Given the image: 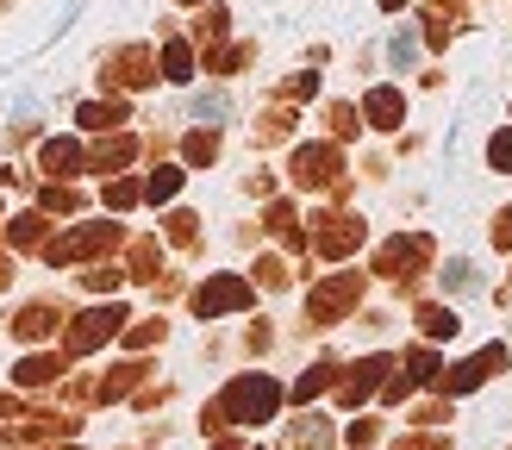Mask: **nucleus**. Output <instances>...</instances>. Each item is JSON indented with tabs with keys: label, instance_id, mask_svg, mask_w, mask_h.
Returning <instances> with one entry per match:
<instances>
[{
	"label": "nucleus",
	"instance_id": "f257e3e1",
	"mask_svg": "<svg viewBox=\"0 0 512 450\" xmlns=\"http://www.w3.org/2000/svg\"><path fill=\"white\" fill-rule=\"evenodd\" d=\"M275 407H281L275 375H238V382L225 388V400H219V413L232 425H263V419H275Z\"/></svg>",
	"mask_w": 512,
	"mask_h": 450
},
{
	"label": "nucleus",
	"instance_id": "f03ea898",
	"mask_svg": "<svg viewBox=\"0 0 512 450\" xmlns=\"http://www.w3.org/2000/svg\"><path fill=\"white\" fill-rule=\"evenodd\" d=\"M356 300H363V275H350V269H344V275H331L325 288L306 294V319H313V325H331V319H344Z\"/></svg>",
	"mask_w": 512,
	"mask_h": 450
},
{
	"label": "nucleus",
	"instance_id": "7ed1b4c3",
	"mask_svg": "<svg viewBox=\"0 0 512 450\" xmlns=\"http://www.w3.org/2000/svg\"><path fill=\"white\" fill-rule=\"evenodd\" d=\"M119 325H125V307H113V300H107V307H88L82 319L69 325V338H63L69 357H88V350H100V344L119 332Z\"/></svg>",
	"mask_w": 512,
	"mask_h": 450
},
{
	"label": "nucleus",
	"instance_id": "20e7f679",
	"mask_svg": "<svg viewBox=\"0 0 512 450\" xmlns=\"http://www.w3.org/2000/svg\"><path fill=\"white\" fill-rule=\"evenodd\" d=\"M119 244V225H82V232H63L44 244V263H75V257H94V250H113Z\"/></svg>",
	"mask_w": 512,
	"mask_h": 450
},
{
	"label": "nucleus",
	"instance_id": "39448f33",
	"mask_svg": "<svg viewBox=\"0 0 512 450\" xmlns=\"http://www.w3.org/2000/svg\"><path fill=\"white\" fill-rule=\"evenodd\" d=\"M238 307H250V282H244V275H213V282L194 288V313H200V319L238 313Z\"/></svg>",
	"mask_w": 512,
	"mask_h": 450
},
{
	"label": "nucleus",
	"instance_id": "423d86ee",
	"mask_svg": "<svg viewBox=\"0 0 512 450\" xmlns=\"http://www.w3.org/2000/svg\"><path fill=\"white\" fill-rule=\"evenodd\" d=\"M494 369H506V344H488V350H481V357H469V363L444 369V375H438V388H444V394H475V388L488 382Z\"/></svg>",
	"mask_w": 512,
	"mask_h": 450
},
{
	"label": "nucleus",
	"instance_id": "0eeeda50",
	"mask_svg": "<svg viewBox=\"0 0 512 450\" xmlns=\"http://www.w3.org/2000/svg\"><path fill=\"white\" fill-rule=\"evenodd\" d=\"M338 175H344V157L331 144H300L294 150V182L300 188H331Z\"/></svg>",
	"mask_w": 512,
	"mask_h": 450
},
{
	"label": "nucleus",
	"instance_id": "6e6552de",
	"mask_svg": "<svg viewBox=\"0 0 512 450\" xmlns=\"http://www.w3.org/2000/svg\"><path fill=\"white\" fill-rule=\"evenodd\" d=\"M356 244H363V219H350V213H325L319 219V232H313L319 257H350Z\"/></svg>",
	"mask_w": 512,
	"mask_h": 450
},
{
	"label": "nucleus",
	"instance_id": "1a4fd4ad",
	"mask_svg": "<svg viewBox=\"0 0 512 450\" xmlns=\"http://www.w3.org/2000/svg\"><path fill=\"white\" fill-rule=\"evenodd\" d=\"M425 257H431V238H394V244H381L375 269H381V275H394V282H406V275H413Z\"/></svg>",
	"mask_w": 512,
	"mask_h": 450
},
{
	"label": "nucleus",
	"instance_id": "9d476101",
	"mask_svg": "<svg viewBox=\"0 0 512 450\" xmlns=\"http://www.w3.org/2000/svg\"><path fill=\"white\" fill-rule=\"evenodd\" d=\"M394 363L388 357H363V363H356L350 375H338V400H344V407H356V400H369L375 388H381V375H388Z\"/></svg>",
	"mask_w": 512,
	"mask_h": 450
},
{
	"label": "nucleus",
	"instance_id": "9b49d317",
	"mask_svg": "<svg viewBox=\"0 0 512 450\" xmlns=\"http://www.w3.org/2000/svg\"><path fill=\"white\" fill-rule=\"evenodd\" d=\"M113 82H125V88H144V82H157V57H150L144 44L119 50V57H113Z\"/></svg>",
	"mask_w": 512,
	"mask_h": 450
},
{
	"label": "nucleus",
	"instance_id": "f8f14e48",
	"mask_svg": "<svg viewBox=\"0 0 512 450\" xmlns=\"http://www.w3.org/2000/svg\"><path fill=\"white\" fill-rule=\"evenodd\" d=\"M38 163L50 169V175H75L88 157H82V144L75 138H44V150H38Z\"/></svg>",
	"mask_w": 512,
	"mask_h": 450
},
{
	"label": "nucleus",
	"instance_id": "ddd939ff",
	"mask_svg": "<svg viewBox=\"0 0 512 450\" xmlns=\"http://www.w3.org/2000/svg\"><path fill=\"white\" fill-rule=\"evenodd\" d=\"M363 119H369V125H381V132H394V125L406 119V100H400L394 88H375V94L363 100Z\"/></svg>",
	"mask_w": 512,
	"mask_h": 450
},
{
	"label": "nucleus",
	"instance_id": "4468645a",
	"mask_svg": "<svg viewBox=\"0 0 512 450\" xmlns=\"http://www.w3.org/2000/svg\"><path fill=\"white\" fill-rule=\"evenodd\" d=\"M63 325V307H50V300H38V307H25L19 319H13V332L19 338H50Z\"/></svg>",
	"mask_w": 512,
	"mask_h": 450
},
{
	"label": "nucleus",
	"instance_id": "2eb2a0df",
	"mask_svg": "<svg viewBox=\"0 0 512 450\" xmlns=\"http://www.w3.org/2000/svg\"><path fill=\"white\" fill-rule=\"evenodd\" d=\"M431 375H438V357H431V350H413V357H406V375L388 382V400H406L419 382H431Z\"/></svg>",
	"mask_w": 512,
	"mask_h": 450
},
{
	"label": "nucleus",
	"instance_id": "dca6fc26",
	"mask_svg": "<svg viewBox=\"0 0 512 450\" xmlns=\"http://www.w3.org/2000/svg\"><path fill=\"white\" fill-rule=\"evenodd\" d=\"M138 382H144V369H138V363H119V369H107V382H94L88 394H94V400H125Z\"/></svg>",
	"mask_w": 512,
	"mask_h": 450
},
{
	"label": "nucleus",
	"instance_id": "f3484780",
	"mask_svg": "<svg viewBox=\"0 0 512 450\" xmlns=\"http://www.w3.org/2000/svg\"><path fill=\"white\" fill-rule=\"evenodd\" d=\"M75 119H82L88 132H119V125H125V100H88Z\"/></svg>",
	"mask_w": 512,
	"mask_h": 450
},
{
	"label": "nucleus",
	"instance_id": "a211bd4d",
	"mask_svg": "<svg viewBox=\"0 0 512 450\" xmlns=\"http://www.w3.org/2000/svg\"><path fill=\"white\" fill-rule=\"evenodd\" d=\"M132 150H138V138H125V132H113V138H100L94 144V169H125V163H132Z\"/></svg>",
	"mask_w": 512,
	"mask_h": 450
},
{
	"label": "nucleus",
	"instance_id": "6ab92c4d",
	"mask_svg": "<svg viewBox=\"0 0 512 450\" xmlns=\"http://www.w3.org/2000/svg\"><path fill=\"white\" fill-rule=\"evenodd\" d=\"M163 250H157V238H138L132 244V282H163Z\"/></svg>",
	"mask_w": 512,
	"mask_h": 450
},
{
	"label": "nucleus",
	"instance_id": "aec40b11",
	"mask_svg": "<svg viewBox=\"0 0 512 450\" xmlns=\"http://www.w3.org/2000/svg\"><path fill=\"white\" fill-rule=\"evenodd\" d=\"M325 444H331V425H325V419H313V413H306L294 432H288V450H325Z\"/></svg>",
	"mask_w": 512,
	"mask_h": 450
},
{
	"label": "nucleus",
	"instance_id": "412c9836",
	"mask_svg": "<svg viewBox=\"0 0 512 450\" xmlns=\"http://www.w3.org/2000/svg\"><path fill=\"white\" fill-rule=\"evenodd\" d=\"M57 375H63V357H25V363H19V382H25V388H50Z\"/></svg>",
	"mask_w": 512,
	"mask_h": 450
},
{
	"label": "nucleus",
	"instance_id": "4be33fe9",
	"mask_svg": "<svg viewBox=\"0 0 512 450\" xmlns=\"http://www.w3.org/2000/svg\"><path fill=\"white\" fill-rule=\"evenodd\" d=\"M163 75H169V82H188V75H194V50H188L182 38L163 44Z\"/></svg>",
	"mask_w": 512,
	"mask_h": 450
},
{
	"label": "nucleus",
	"instance_id": "5701e85b",
	"mask_svg": "<svg viewBox=\"0 0 512 450\" xmlns=\"http://www.w3.org/2000/svg\"><path fill=\"white\" fill-rule=\"evenodd\" d=\"M325 388H338V369H331V363H313V369L294 382V400H313V394H325Z\"/></svg>",
	"mask_w": 512,
	"mask_h": 450
},
{
	"label": "nucleus",
	"instance_id": "b1692460",
	"mask_svg": "<svg viewBox=\"0 0 512 450\" xmlns=\"http://www.w3.org/2000/svg\"><path fill=\"white\" fill-rule=\"evenodd\" d=\"M175 194H182V169H157L144 182V200H175Z\"/></svg>",
	"mask_w": 512,
	"mask_h": 450
},
{
	"label": "nucleus",
	"instance_id": "393cba45",
	"mask_svg": "<svg viewBox=\"0 0 512 450\" xmlns=\"http://www.w3.org/2000/svg\"><path fill=\"white\" fill-rule=\"evenodd\" d=\"M138 200H144V182H132V175H125V182H107V207H113V213L138 207Z\"/></svg>",
	"mask_w": 512,
	"mask_h": 450
},
{
	"label": "nucleus",
	"instance_id": "a878e982",
	"mask_svg": "<svg viewBox=\"0 0 512 450\" xmlns=\"http://www.w3.org/2000/svg\"><path fill=\"white\" fill-rule=\"evenodd\" d=\"M419 325H425V338H450L456 332V313L450 307H419Z\"/></svg>",
	"mask_w": 512,
	"mask_h": 450
},
{
	"label": "nucleus",
	"instance_id": "bb28decb",
	"mask_svg": "<svg viewBox=\"0 0 512 450\" xmlns=\"http://www.w3.org/2000/svg\"><path fill=\"white\" fill-rule=\"evenodd\" d=\"M38 207H44V213H75V207H82V194H75V188H57V182H50V188L38 194Z\"/></svg>",
	"mask_w": 512,
	"mask_h": 450
},
{
	"label": "nucleus",
	"instance_id": "cd10ccee",
	"mask_svg": "<svg viewBox=\"0 0 512 450\" xmlns=\"http://www.w3.org/2000/svg\"><path fill=\"white\" fill-rule=\"evenodd\" d=\"M82 282H88V288H94V294H113V288H119V282H125V269H113V263H94V269H88V275H82Z\"/></svg>",
	"mask_w": 512,
	"mask_h": 450
},
{
	"label": "nucleus",
	"instance_id": "c85d7f7f",
	"mask_svg": "<svg viewBox=\"0 0 512 450\" xmlns=\"http://www.w3.org/2000/svg\"><path fill=\"white\" fill-rule=\"evenodd\" d=\"M194 38H200V44H219V38H225V13H219V7H207V13L194 19Z\"/></svg>",
	"mask_w": 512,
	"mask_h": 450
},
{
	"label": "nucleus",
	"instance_id": "c756f323",
	"mask_svg": "<svg viewBox=\"0 0 512 450\" xmlns=\"http://www.w3.org/2000/svg\"><path fill=\"white\" fill-rule=\"evenodd\" d=\"M13 244H44V213H19L13 219Z\"/></svg>",
	"mask_w": 512,
	"mask_h": 450
},
{
	"label": "nucleus",
	"instance_id": "7c9ffc66",
	"mask_svg": "<svg viewBox=\"0 0 512 450\" xmlns=\"http://www.w3.org/2000/svg\"><path fill=\"white\" fill-rule=\"evenodd\" d=\"M219 157V132H194L188 138V163H213Z\"/></svg>",
	"mask_w": 512,
	"mask_h": 450
},
{
	"label": "nucleus",
	"instance_id": "2f4dec72",
	"mask_svg": "<svg viewBox=\"0 0 512 450\" xmlns=\"http://www.w3.org/2000/svg\"><path fill=\"white\" fill-rule=\"evenodd\" d=\"M294 132V113H269L263 125H256V138H263V144H275V138H288Z\"/></svg>",
	"mask_w": 512,
	"mask_h": 450
},
{
	"label": "nucleus",
	"instance_id": "473e14b6",
	"mask_svg": "<svg viewBox=\"0 0 512 450\" xmlns=\"http://www.w3.org/2000/svg\"><path fill=\"white\" fill-rule=\"evenodd\" d=\"M157 338H163V319H138L132 332H125V344H132V350H144V344H157Z\"/></svg>",
	"mask_w": 512,
	"mask_h": 450
},
{
	"label": "nucleus",
	"instance_id": "72a5a7b5",
	"mask_svg": "<svg viewBox=\"0 0 512 450\" xmlns=\"http://www.w3.org/2000/svg\"><path fill=\"white\" fill-rule=\"evenodd\" d=\"M488 157H494V169H512V125H506V132L488 144Z\"/></svg>",
	"mask_w": 512,
	"mask_h": 450
},
{
	"label": "nucleus",
	"instance_id": "f704fd0d",
	"mask_svg": "<svg viewBox=\"0 0 512 450\" xmlns=\"http://www.w3.org/2000/svg\"><path fill=\"white\" fill-rule=\"evenodd\" d=\"M194 225H200L194 213H175V219H169V238H175V244H194Z\"/></svg>",
	"mask_w": 512,
	"mask_h": 450
},
{
	"label": "nucleus",
	"instance_id": "c9c22d12",
	"mask_svg": "<svg viewBox=\"0 0 512 450\" xmlns=\"http://www.w3.org/2000/svg\"><path fill=\"white\" fill-rule=\"evenodd\" d=\"M256 275H263V288H288V269H281L275 257H263V263H256Z\"/></svg>",
	"mask_w": 512,
	"mask_h": 450
},
{
	"label": "nucleus",
	"instance_id": "e433bc0d",
	"mask_svg": "<svg viewBox=\"0 0 512 450\" xmlns=\"http://www.w3.org/2000/svg\"><path fill=\"white\" fill-rule=\"evenodd\" d=\"M344 438L363 450V444H375V419H356V425H344Z\"/></svg>",
	"mask_w": 512,
	"mask_h": 450
},
{
	"label": "nucleus",
	"instance_id": "4c0bfd02",
	"mask_svg": "<svg viewBox=\"0 0 512 450\" xmlns=\"http://www.w3.org/2000/svg\"><path fill=\"white\" fill-rule=\"evenodd\" d=\"M494 244H500V250H512V207L494 219Z\"/></svg>",
	"mask_w": 512,
	"mask_h": 450
},
{
	"label": "nucleus",
	"instance_id": "58836bf2",
	"mask_svg": "<svg viewBox=\"0 0 512 450\" xmlns=\"http://www.w3.org/2000/svg\"><path fill=\"white\" fill-rule=\"evenodd\" d=\"M319 82H313V75H294V82H288V100H306V94H313Z\"/></svg>",
	"mask_w": 512,
	"mask_h": 450
},
{
	"label": "nucleus",
	"instance_id": "ea45409f",
	"mask_svg": "<svg viewBox=\"0 0 512 450\" xmlns=\"http://www.w3.org/2000/svg\"><path fill=\"white\" fill-rule=\"evenodd\" d=\"M213 450H256V444H213Z\"/></svg>",
	"mask_w": 512,
	"mask_h": 450
},
{
	"label": "nucleus",
	"instance_id": "a19ab883",
	"mask_svg": "<svg viewBox=\"0 0 512 450\" xmlns=\"http://www.w3.org/2000/svg\"><path fill=\"white\" fill-rule=\"evenodd\" d=\"M381 7H400V0H381Z\"/></svg>",
	"mask_w": 512,
	"mask_h": 450
},
{
	"label": "nucleus",
	"instance_id": "79ce46f5",
	"mask_svg": "<svg viewBox=\"0 0 512 450\" xmlns=\"http://www.w3.org/2000/svg\"><path fill=\"white\" fill-rule=\"evenodd\" d=\"M188 7H194V0H188Z\"/></svg>",
	"mask_w": 512,
	"mask_h": 450
}]
</instances>
